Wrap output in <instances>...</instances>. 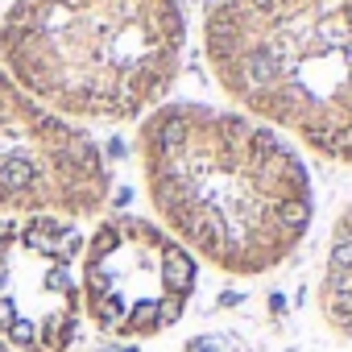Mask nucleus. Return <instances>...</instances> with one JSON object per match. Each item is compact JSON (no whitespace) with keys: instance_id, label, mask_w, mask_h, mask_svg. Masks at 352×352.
I'll return each instance as SVG.
<instances>
[{"instance_id":"f257e3e1","label":"nucleus","mask_w":352,"mask_h":352,"mask_svg":"<svg viewBox=\"0 0 352 352\" xmlns=\"http://www.w3.org/2000/svg\"><path fill=\"white\" fill-rule=\"evenodd\" d=\"M137 153L162 228L220 274H270L311 228L315 187L302 157L253 116L162 104L141 120Z\"/></svg>"},{"instance_id":"f03ea898","label":"nucleus","mask_w":352,"mask_h":352,"mask_svg":"<svg viewBox=\"0 0 352 352\" xmlns=\"http://www.w3.org/2000/svg\"><path fill=\"white\" fill-rule=\"evenodd\" d=\"M187 50L183 0H13L5 75L67 120H145Z\"/></svg>"},{"instance_id":"7ed1b4c3","label":"nucleus","mask_w":352,"mask_h":352,"mask_svg":"<svg viewBox=\"0 0 352 352\" xmlns=\"http://www.w3.org/2000/svg\"><path fill=\"white\" fill-rule=\"evenodd\" d=\"M204 54L245 112L352 166V0H216Z\"/></svg>"},{"instance_id":"20e7f679","label":"nucleus","mask_w":352,"mask_h":352,"mask_svg":"<svg viewBox=\"0 0 352 352\" xmlns=\"http://www.w3.org/2000/svg\"><path fill=\"white\" fill-rule=\"evenodd\" d=\"M199 261L162 224L112 216L79 257L83 315L112 340H153L179 323L195 298Z\"/></svg>"},{"instance_id":"39448f33","label":"nucleus","mask_w":352,"mask_h":352,"mask_svg":"<svg viewBox=\"0 0 352 352\" xmlns=\"http://www.w3.org/2000/svg\"><path fill=\"white\" fill-rule=\"evenodd\" d=\"M108 191L112 170L96 137L38 104L0 67V212L91 220Z\"/></svg>"},{"instance_id":"423d86ee","label":"nucleus","mask_w":352,"mask_h":352,"mask_svg":"<svg viewBox=\"0 0 352 352\" xmlns=\"http://www.w3.org/2000/svg\"><path fill=\"white\" fill-rule=\"evenodd\" d=\"M83 236L71 220H0V344L13 352H71L83 323Z\"/></svg>"},{"instance_id":"0eeeda50","label":"nucleus","mask_w":352,"mask_h":352,"mask_svg":"<svg viewBox=\"0 0 352 352\" xmlns=\"http://www.w3.org/2000/svg\"><path fill=\"white\" fill-rule=\"evenodd\" d=\"M319 315L331 336L352 340V204L331 224V245L319 274Z\"/></svg>"},{"instance_id":"6e6552de","label":"nucleus","mask_w":352,"mask_h":352,"mask_svg":"<svg viewBox=\"0 0 352 352\" xmlns=\"http://www.w3.org/2000/svg\"><path fill=\"white\" fill-rule=\"evenodd\" d=\"M0 352H13V348H9V344H0Z\"/></svg>"}]
</instances>
